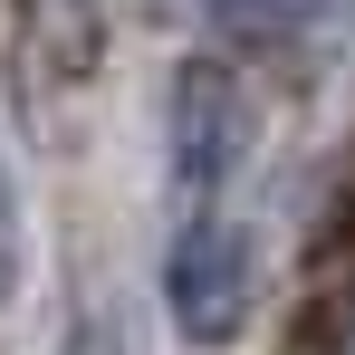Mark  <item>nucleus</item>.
Here are the masks:
<instances>
[{"label":"nucleus","instance_id":"nucleus-1","mask_svg":"<svg viewBox=\"0 0 355 355\" xmlns=\"http://www.w3.org/2000/svg\"><path fill=\"white\" fill-rule=\"evenodd\" d=\"M250 221L231 202H182L173 240H164V317L182 346H231L250 327Z\"/></svg>","mask_w":355,"mask_h":355},{"label":"nucleus","instance_id":"nucleus-2","mask_svg":"<svg viewBox=\"0 0 355 355\" xmlns=\"http://www.w3.org/2000/svg\"><path fill=\"white\" fill-rule=\"evenodd\" d=\"M250 87H240L221 58H192L173 67V96H164V164H173V192L182 202H231L240 164H250Z\"/></svg>","mask_w":355,"mask_h":355},{"label":"nucleus","instance_id":"nucleus-3","mask_svg":"<svg viewBox=\"0 0 355 355\" xmlns=\"http://www.w3.org/2000/svg\"><path fill=\"white\" fill-rule=\"evenodd\" d=\"M211 10V29H231L240 49H279V39H297L327 0H202Z\"/></svg>","mask_w":355,"mask_h":355},{"label":"nucleus","instance_id":"nucleus-4","mask_svg":"<svg viewBox=\"0 0 355 355\" xmlns=\"http://www.w3.org/2000/svg\"><path fill=\"white\" fill-rule=\"evenodd\" d=\"M29 297V182L10 164V144H0V317Z\"/></svg>","mask_w":355,"mask_h":355}]
</instances>
